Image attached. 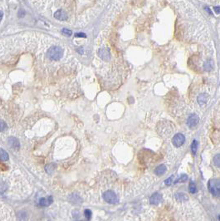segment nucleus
Here are the masks:
<instances>
[{"instance_id": "2", "label": "nucleus", "mask_w": 220, "mask_h": 221, "mask_svg": "<svg viewBox=\"0 0 220 221\" xmlns=\"http://www.w3.org/2000/svg\"><path fill=\"white\" fill-rule=\"evenodd\" d=\"M208 187L213 196L220 198V180H210L209 181Z\"/></svg>"}, {"instance_id": "28", "label": "nucleus", "mask_w": 220, "mask_h": 221, "mask_svg": "<svg viewBox=\"0 0 220 221\" xmlns=\"http://www.w3.org/2000/svg\"><path fill=\"white\" fill-rule=\"evenodd\" d=\"M3 16H4V13L2 11H0V22H1V20L3 19Z\"/></svg>"}, {"instance_id": "13", "label": "nucleus", "mask_w": 220, "mask_h": 221, "mask_svg": "<svg viewBox=\"0 0 220 221\" xmlns=\"http://www.w3.org/2000/svg\"><path fill=\"white\" fill-rule=\"evenodd\" d=\"M214 61L213 60H208L204 64V69L205 70L206 72H210L213 70L214 68Z\"/></svg>"}, {"instance_id": "19", "label": "nucleus", "mask_w": 220, "mask_h": 221, "mask_svg": "<svg viewBox=\"0 0 220 221\" xmlns=\"http://www.w3.org/2000/svg\"><path fill=\"white\" fill-rule=\"evenodd\" d=\"M214 165H215L217 167L220 168V154H218L216 155L214 158Z\"/></svg>"}, {"instance_id": "10", "label": "nucleus", "mask_w": 220, "mask_h": 221, "mask_svg": "<svg viewBox=\"0 0 220 221\" xmlns=\"http://www.w3.org/2000/svg\"><path fill=\"white\" fill-rule=\"evenodd\" d=\"M98 54H99V56L101 57L102 59H104V60L110 59V52H109V51L107 50V49H105V48H101V49H100Z\"/></svg>"}, {"instance_id": "5", "label": "nucleus", "mask_w": 220, "mask_h": 221, "mask_svg": "<svg viewBox=\"0 0 220 221\" xmlns=\"http://www.w3.org/2000/svg\"><path fill=\"white\" fill-rule=\"evenodd\" d=\"M199 123V117L197 116V115L195 114H192L188 116V120H187V125L189 128H193L195 127Z\"/></svg>"}, {"instance_id": "25", "label": "nucleus", "mask_w": 220, "mask_h": 221, "mask_svg": "<svg viewBox=\"0 0 220 221\" xmlns=\"http://www.w3.org/2000/svg\"><path fill=\"white\" fill-rule=\"evenodd\" d=\"M75 36H76V37H87V35H86L85 33H82V32H81V33H76V34H75Z\"/></svg>"}, {"instance_id": "8", "label": "nucleus", "mask_w": 220, "mask_h": 221, "mask_svg": "<svg viewBox=\"0 0 220 221\" xmlns=\"http://www.w3.org/2000/svg\"><path fill=\"white\" fill-rule=\"evenodd\" d=\"M52 203V196H48L47 198H41L39 199V205L42 207H47L51 205V204Z\"/></svg>"}, {"instance_id": "20", "label": "nucleus", "mask_w": 220, "mask_h": 221, "mask_svg": "<svg viewBox=\"0 0 220 221\" xmlns=\"http://www.w3.org/2000/svg\"><path fill=\"white\" fill-rule=\"evenodd\" d=\"M188 180V175H185V174H183L180 177H179L178 180L175 181V183H179V182H185L186 180Z\"/></svg>"}, {"instance_id": "24", "label": "nucleus", "mask_w": 220, "mask_h": 221, "mask_svg": "<svg viewBox=\"0 0 220 221\" xmlns=\"http://www.w3.org/2000/svg\"><path fill=\"white\" fill-rule=\"evenodd\" d=\"M173 178H174V176H173V175H172V176H170V178H168V179L165 181V184H166V185H170V184H172V182H173Z\"/></svg>"}, {"instance_id": "21", "label": "nucleus", "mask_w": 220, "mask_h": 221, "mask_svg": "<svg viewBox=\"0 0 220 221\" xmlns=\"http://www.w3.org/2000/svg\"><path fill=\"white\" fill-rule=\"evenodd\" d=\"M197 148H198V142L196 140H194L192 143V146H191V149H192V152L195 155V153L197 151Z\"/></svg>"}, {"instance_id": "22", "label": "nucleus", "mask_w": 220, "mask_h": 221, "mask_svg": "<svg viewBox=\"0 0 220 221\" xmlns=\"http://www.w3.org/2000/svg\"><path fill=\"white\" fill-rule=\"evenodd\" d=\"M7 128V125L3 120L0 119V131H4Z\"/></svg>"}, {"instance_id": "1", "label": "nucleus", "mask_w": 220, "mask_h": 221, "mask_svg": "<svg viewBox=\"0 0 220 221\" xmlns=\"http://www.w3.org/2000/svg\"><path fill=\"white\" fill-rule=\"evenodd\" d=\"M63 56V50L58 46L50 47L47 51V57L51 60H59Z\"/></svg>"}, {"instance_id": "15", "label": "nucleus", "mask_w": 220, "mask_h": 221, "mask_svg": "<svg viewBox=\"0 0 220 221\" xmlns=\"http://www.w3.org/2000/svg\"><path fill=\"white\" fill-rule=\"evenodd\" d=\"M9 159V154L5 151L4 150L0 149V160L3 161H7Z\"/></svg>"}, {"instance_id": "17", "label": "nucleus", "mask_w": 220, "mask_h": 221, "mask_svg": "<svg viewBox=\"0 0 220 221\" xmlns=\"http://www.w3.org/2000/svg\"><path fill=\"white\" fill-rule=\"evenodd\" d=\"M188 190H189V192L191 194H195L197 192V187H196V185H195V184H194L193 181H191V182L189 183Z\"/></svg>"}, {"instance_id": "16", "label": "nucleus", "mask_w": 220, "mask_h": 221, "mask_svg": "<svg viewBox=\"0 0 220 221\" xmlns=\"http://www.w3.org/2000/svg\"><path fill=\"white\" fill-rule=\"evenodd\" d=\"M55 169H56V165L55 164H49V165H47V166H46V167H45V171H46V172L47 173V174H52L53 171H55Z\"/></svg>"}, {"instance_id": "11", "label": "nucleus", "mask_w": 220, "mask_h": 221, "mask_svg": "<svg viewBox=\"0 0 220 221\" xmlns=\"http://www.w3.org/2000/svg\"><path fill=\"white\" fill-rule=\"evenodd\" d=\"M208 99H209V96H208V94L206 93H202L200 94L197 98V101L199 102V105H204L205 103H207V101H208Z\"/></svg>"}, {"instance_id": "14", "label": "nucleus", "mask_w": 220, "mask_h": 221, "mask_svg": "<svg viewBox=\"0 0 220 221\" xmlns=\"http://www.w3.org/2000/svg\"><path fill=\"white\" fill-rule=\"evenodd\" d=\"M175 199L176 200H178L179 202H183V201H187L188 199V197L183 193H178L175 194Z\"/></svg>"}, {"instance_id": "29", "label": "nucleus", "mask_w": 220, "mask_h": 221, "mask_svg": "<svg viewBox=\"0 0 220 221\" xmlns=\"http://www.w3.org/2000/svg\"><path fill=\"white\" fill-rule=\"evenodd\" d=\"M219 221H220V215H219Z\"/></svg>"}, {"instance_id": "26", "label": "nucleus", "mask_w": 220, "mask_h": 221, "mask_svg": "<svg viewBox=\"0 0 220 221\" xmlns=\"http://www.w3.org/2000/svg\"><path fill=\"white\" fill-rule=\"evenodd\" d=\"M214 10L215 11V13H217V14H220V7H219V6L214 7Z\"/></svg>"}, {"instance_id": "7", "label": "nucleus", "mask_w": 220, "mask_h": 221, "mask_svg": "<svg viewBox=\"0 0 220 221\" xmlns=\"http://www.w3.org/2000/svg\"><path fill=\"white\" fill-rule=\"evenodd\" d=\"M54 18L58 19V20H61V21H65V20L68 19V16H67V14L64 10L60 9L57 10L56 13H54Z\"/></svg>"}, {"instance_id": "3", "label": "nucleus", "mask_w": 220, "mask_h": 221, "mask_svg": "<svg viewBox=\"0 0 220 221\" xmlns=\"http://www.w3.org/2000/svg\"><path fill=\"white\" fill-rule=\"evenodd\" d=\"M102 197H103L105 202L111 204H117L118 201H119V199L117 197L116 194L114 191H112V190H107V191L104 192Z\"/></svg>"}, {"instance_id": "12", "label": "nucleus", "mask_w": 220, "mask_h": 221, "mask_svg": "<svg viewBox=\"0 0 220 221\" xmlns=\"http://www.w3.org/2000/svg\"><path fill=\"white\" fill-rule=\"evenodd\" d=\"M166 170H167V168H166V166L165 165H160L159 166H157L156 168V170H155V174L156 175H162L165 174V172H166Z\"/></svg>"}, {"instance_id": "27", "label": "nucleus", "mask_w": 220, "mask_h": 221, "mask_svg": "<svg viewBox=\"0 0 220 221\" xmlns=\"http://www.w3.org/2000/svg\"><path fill=\"white\" fill-rule=\"evenodd\" d=\"M24 14H25V13L23 11H20V13L19 14V17H23Z\"/></svg>"}, {"instance_id": "18", "label": "nucleus", "mask_w": 220, "mask_h": 221, "mask_svg": "<svg viewBox=\"0 0 220 221\" xmlns=\"http://www.w3.org/2000/svg\"><path fill=\"white\" fill-rule=\"evenodd\" d=\"M84 215H85V217H86V219H87V220H90L92 216V211H91L90 210H88V209L85 210H84Z\"/></svg>"}, {"instance_id": "23", "label": "nucleus", "mask_w": 220, "mask_h": 221, "mask_svg": "<svg viewBox=\"0 0 220 221\" xmlns=\"http://www.w3.org/2000/svg\"><path fill=\"white\" fill-rule=\"evenodd\" d=\"M62 32L66 35V36H71L72 34V32L71 31V30H69L67 28H63L62 30Z\"/></svg>"}, {"instance_id": "9", "label": "nucleus", "mask_w": 220, "mask_h": 221, "mask_svg": "<svg viewBox=\"0 0 220 221\" xmlns=\"http://www.w3.org/2000/svg\"><path fill=\"white\" fill-rule=\"evenodd\" d=\"M8 143L11 147L14 148V149H19L20 146V143L19 141L15 137H9L8 140Z\"/></svg>"}, {"instance_id": "4", "label": "nucleus", "mask_w": 220, "mask_h": 221, "mask_svg": "<svg viewBox=\"0 0 220 221\" xmlns=\"http://www.w3.org/2000/svg\"><path fill=\"white\" fill-rule=\"evenodd\" d=\"M184 141H185V137L183 134H176L173 138V144L176 147H180L181 146H183Z\"/></svg>"}, {"instance_id": "6", "label": "nucleus", "mask_w": 220, "mask_h": 221, "mask_svg": "<svg viewBox=\"0 0 220 221\" xmlns=\"http://www.w3.org/2000/svg\"><path fill=\"white\" fill-rule=\"evenodd\" d=\"M161 200H162V196H161V194L158 193V192H156V193L153 194L151 196H150V204H152V205H157V204H159L161 203Z\"/></svg>"}]
</instances>
